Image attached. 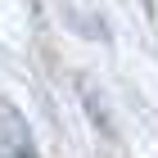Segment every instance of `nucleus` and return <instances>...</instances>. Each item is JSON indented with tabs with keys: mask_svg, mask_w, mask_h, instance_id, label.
Returning a JSON list of instances; mask_svg holds the SVG:
<instances>
[{
	"mask_svg": "<svg viewBox=\"0 0 158 158\" xmlns=\"http://www.w3.org/2000/svg\"><path fill=\"white\" fill-rule=\"evenodd\" d=\"M0 158H36L32 131L14 104H0Z\"/></svg>",
	"mask_w": 158,
	"mask_h": 158,
	"instance_id": "f257e3e1",
	"label": "nucleus"
}]
</instances>
